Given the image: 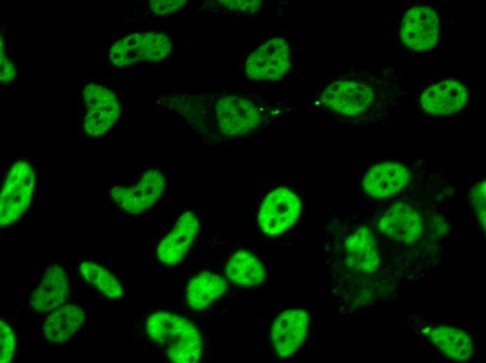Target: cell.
Wrapping results in <instances>:
<instances>
[{
  "label": "cell",
  "mask_w": 486,
  "mask_h": 363,
  "mask_svg": "<svg viewBox=\"0 0 486 363\" xmlns=\"http://www.w3.org/2000/svg\"><path fill=\"white\" fill-rule=\"evenodd\" d=\"M36 187V172L26 160L15 161L7 171L0 195V223L6 226L16 222L28 208Z\"/></svg>",
  "instance_id": "13"
},
{
  "label": "cell",
  "mask_w": 486,
  "mask_h": 363,
  "mask_svg": "<svg viewBox=\"0 0 486 363\" xmlns=\"http://www.w3.org/2000/svg\"><path fill=\"white\" fill-rule=\"evenodd\" d=\"M243 292L201 260L184 278L179 303L175 306L207 329L214 320L223 316L230 304Z\"/></svg>",
  "instance_id": "5"
},
{
  "label": "cell",
  "mask_w": 486,
  "mask_h": 363,
  "mask_svg": "<svg viewBox=\"0 0 486 363\" xmlns=\"http://www.w3.org/2000/svg\"><path fill=\"white\" fill-rule=\"evenodd\" d=\"M441 20L438 12L429 6H415L404 15L399 29L404 46L415 52L434 47L439 41Z\"/></svg>",
  "instance_id": "15"
},
{
  "label": "cell",
  "mask_w": 486,
  "mask_h": 363,
  "mask_svg": "<svg viewBox=\"0 0 486 363\" xmlns=\"http://www.w3.org/2000/svg\"><path fill=\"white\" fill-rule=\"evenodd\" d=\"M80 272L84 279L108 299L122 297L124 289L119 280L105 267L92 261L83 262Z\"/></svg>",
  "instance_id": "22"
},
{
  "label": "cell",
  "mask_w": 486,
  "mask_h": 363,
  "mask_svg": "<svg viewBox=\"0 0 486 363\" xmlns=\"http://www.w3.org/2000/svg\"><path fill=\"white\" fill-rule=\"evenodd\" d=\"M469 203L482 231L485 232V179L476 183L469 193Z\"/></svg>",
  "instance_id": "23"
},
{
  "label": "cell",
  "mask_w": 486,
  "mask_h": 363,
  "mask_svg": "<svg viewBox=\"0 0 486 363\" xmlns=\"http://www.w3.org/2000/svg\"><path fill=\"white\" fill-rule=\"evenodd\" d=\"M138 335L165 362L198 363L210 360L211 341L205 329L173 304L147 313Z\"/></svg>",
  "instance_id": "3"
},
{
  "label": "cell",
  "mask_w": 486,
  "mask_h": 363,
  "mask_svg": "<svg viewBox=\"0 0 486 363\" xmlns=\"http://www.w3.org/2000/svg\"><path fill=\"white\" fill-rule=\"evenodd\" d=\"M302 197L282 183L264 186L258 194L253 222L258 237L264 243H279L291 237L302 215Z\"/></svg>",
  "instance_id": "7"
},
{
  "label": "cell",
  "mask_w": 486,
  "mask_h": 363,
  "mask_svg": "<svg viewBox=\"0 0 486 363\" xmlns=\"http://www.w3.org/2000/svg\"><path fill=\"white\" fill-rule=\"evenodd\" d=\"M201 249V260L244 292L263 287L269 282L263 258L251 247L221 237H212Z\"/></svg>",
  "instance_id": "6"
},
{
  "label": "cell",
  "mask_w": 486,
  "mask_h": 363,
  "mask_svg": "<svg viewBox=\"0 0 486 363\" xmlns=\"http://www.w3.org/2000/svg\"><path fill=\"white\" fill-rule=\"evenodd\" d=\"M375 99V91L369 84L342 80L325 88L318 103L323 110L335 117L355 121L368 114Z\"/></svg>",
  "instance_id": "12"
},
{
  "label": "cell",
  "mask_w": 486,
  "mask_h": 363,
  "mask_svg": "<svg viewBox=\"0 0 486 363\" xmlns=\"http://www.w3.org/2000/svg\"><path fill=\"white\" fill-rule=\"evenodd\" d=\"M172 43L163 32L132 33L112 45L110 59L116 66L133 65L141 61H159L168 56Z\"/></svg>",
  "instance_id": "14"
},
{
  "label": "cell",
  "mask_w": 486,
  "mask_h": 363,
  "mask_svg": "<svg viewBox=\"0 0 486 363\" xmlns=\"http://www.w3.org/2000/svg\"><path fill=\"white\" fill-rule=\"evenodd\" d=\"M290 68L289 48L281 38L276 37L259 47L247 58L246 76L251 80L276 81Z\"/></svg>",
  "instance_id": "17"
},
{
  "label": "cell",
  "mask_w": 486,
  "mask_h": 363,
  "mask_svg": "<svg viewBox=\"0 0 486 363\" xmlns=\"http://www.w3.org/2000/svg\"><path fill=\"white\" fill-rule=\"evenodd\" d=\"M405 192L396 195L398 199L395 200L390 198L393 202L383 209L367 215L378 238L399 247L416 249L422 243L427 244V238L439 239L427 236V232L445 236L448 224L444 218L427 224L439 214L436 213L427 219L428 209L424 208L422 203L411 200V193L408 198Z\"/></svg>",
  "instance_id": "4"
},
{
  "label": "cell",
  "mask_w": 486,
  "mask_h": 363,
  "mask_svg": "<svg viewBox=\"0 0 486 363\" xmlns=\"http://www.w3.org/2000/svg\"><path fill=\"white\" fill-rule=\"evenodd\" d=\"M417 171L404 161L375 162L360 170L358 185L366 198L385 201L411 188V183L416 182Z\"/></svg>",
  "instance_id": "10"
},
{
  "label": "cell",
  "mask_w": 486,
  "mask_h": 363,
  "mask_svg": "<svg viewBox=\"0 0 486 363\" xmlns=\"http://www.w3.org/2000/svg\"><path fill=\"white\" fill-rule=\"evenodd\" d=\"M313 325L314 313L308 306L281 308L269 319V358L272 361H285L298 355L307 346Z\"/></svg>",
  "instance_id": "9"
},
{
  "label": "cell",
  "mask_w": 486,
  "mask_h": 363,
  "mask_svg": "<svg viewBox=\"0 0 486 363\" xmlns=\"http://www.w3.org/2000/svg\"><path fill=\"white\" fill-rule=\"evenodd\" d=\"M219 4L222 6L242 13H256L260 8L261 1H249V0H237V1H219Z\"/></svg>",
  "instance_id": "27"
},
{
  "label": "cell",
  "mask_w": 486,
  "mask_h": 363,
  "mask_svg": "<svg viewBox=\"0 0 486 363\" xmlns=\"http://www.w3.org/2000/svg\"><path fill=\"white\" fill-rule=\"evenodd\" d=\"M16 75V70L12 61L7 57L4 43L1 37L0 48V80L1 83L7 84L11 82Z\"/></svg>",
  "instance_id": "26"
},
{
  "label": "cell",
  "mask_w": 486,
  "mask_h": 363,
  "mask_svg": "<svg viewBox=\"0 0 486 363\" xmlns=\"http://www.w3.org/2000/svg\"><path fill=\"white\" fill-rule=\"evenodd\" d=\"M68 297V281L64 269L58 265L48 267L31 297L32 310L50 312L64 304Z\"/></svg>",
  "instance_id": "20"
},
{
  "label": "cell",
  "mask_w": 486,
  "mask_h": 363,
  "mask_svg": "<svg viewBox=\"0 0 486 363\" xmlns=\"http://www.w3.org/2000/svg\"><path fill=\"white\" fill-rule=\"evenodd\" d=\"M436 349L452 360L466 362L475 353V341L466 331L443 323H422L416 330Z\"/></svg>",
  "instance_id": "18"
},
{
  "label": "cell",
  "mask_w": 486,
  "mask_h": 363,
  "mask_svg": "<svg viewBox=\"0 0 486 363\" xmlns=\"http://www.w3.org/2000/svg\"><path fill=\"white\" fill-rule=\"evenodd\" d=\"M469 92L463 83L445 79L427 87L419 98L422 110L427 114L443 117L460 111L467 102Z\"/></svg>",
  "instance_id": "19"
},
{
  "label": "cell",
  "mask_w": 486,
  "mask_h": 363,
  "mask_svg": "<svg viewBox=\"0 0 486 363\" xmlns=\"http://www.w3.org/2000/svg\"><path fill=\"white\" fill-rule=\"evenodd\" d=\"M1 353L0 362L8 363L13 359L16 345L14 331L10 324L3 319L0 322Z\"/></svg>",
  "instance_id": "24"
},
{
  "label": "cell",
  "mask_w": 486,
  "mask_h": 363,
  "mask_svg": "<svg viewBox=\"0 0 486 363\" xmlns=\"http://www.w3.org/2000/svg\"><path fill=\"white\" fill-rule=\"evenodd\" d=\"M175 109L195 131L216 142L246 138L264 128L280 112L234 95L222 96L212 104L186 103Z\"/></svg>",
  "instance_id": "2"
},
{
  "label": "cell",
  "mask_w": 486,
  "mask_h": 363,
  "mask_svg": "<svg viewBox=\"0 0 486 363\" xmlns=\"http://www.w3.org/2000/svg\"><path fill=\"white\" fill-rule=\"evenodd\" d=\"M186 2L183 0H152L149 1V6L155 14L164 15L176 13Z\"/></svg>",
  "instance_id": "25"
},
{
  "label": "cell",
  "mask_w": 486,
  "mask_h": 363,
  "mask_svg": "<svg viewBox=\"0 0 486 363\" xmlns=\"http://www.w3.org/2000/svg\"><path fill=\"white\" fill-rule=\"evenodd\" d=\"M87 112L83 120L85 133L100 137L106 133L116 123L121 108L115 92L97 83L88 84L83 91Z\"/></svg>",
  "instance_id": "16"
},
{
  "label": "cell",
  "mask_w": 486,
  "mask_h": 363,
  "mask_svg": "<svg viewBox=\"0 0 486 363\" xmlns=\"http://www.w3.org/2000/svg\"><path fill=\"white\" fill-rule=\"evenodd\" d=\"M86 315L78 305L67 303L49 312L43 323L44 336L51 342L61 343L73 337L83 325Z\"/></svg>",
  "instance_id": "21"
},
{
  "label": "cell",
  "mask_w": 486,
  "mask_h": 363,
  "mask_svg": "<svg viewBox=\"0 0 486 363\" xmlns=\"http://www.w3.org/2000/svg\"><path fill=\"white\" fill-rule=\"evenodd\" d=\"M326 294L343 316L368 309L381 299L386 248L367 215L334 213L325 219Z\"/></svg>",
  "instance_id": "1"
},
{
  "label": "cell",
  "mask_w": 486,
  "mask_h": 363,
  "mask_svg": "<svg viewBox=\"0 0 486 363\" xmlns=\"http://www.w3.org/2000/svg\"><path fill=\"white\" fill-rule=\"evenodd\" d=\"M167 188L165 173L150 168L133 182L112 184L110 188L112 202L128 215H140L150 209L163 196Z\"/></svg>",
  "instance_id": "11"
},
{
  "label": "cell",
  "mask_w": 486,
  "mask_h": 363,
  "mask_svg": "<svg viewBox=\"0 0 486 363\" xmlns=\"http://www.w3.org/2000/svg\"><path fill=\"white\" fill-rule=\"evenodd\" d=\"M202 228L198 209L180 208L156 240L154 255L158 265L171 271L187 264L198 249Z\"/></svg>",
  "instance_id": "8"
}]
</instances>
